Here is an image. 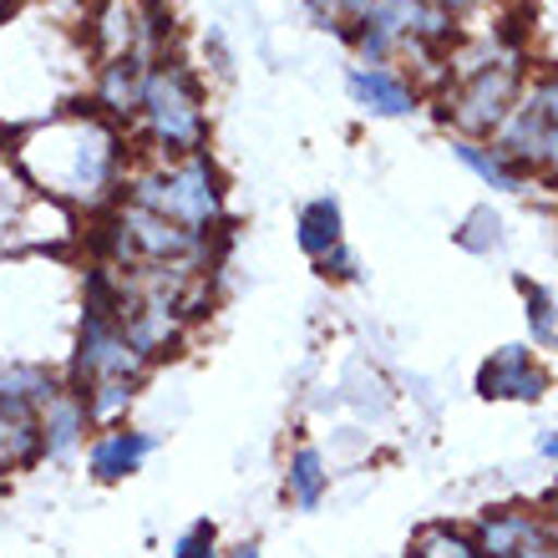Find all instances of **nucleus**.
Segmentation results:
<instances>
[{
    "instance_id": "4468645a",
    "label": "nucleus",
    "mask_w": 558,
    "mask_h": 558,
    "mask_svg": "<svg viewBox=\"0 0 558 558\" xmlns=\"http://www.w3.org/2000/svg\"><path fill=\"white\" fill-rule=\"evenodd\" d=\"M325 487H330V472H325V457L315 447H294L290 468H284V493H290L294 508L315 513L325 502Z\"/></svg>"
},
{
    "instance_id": "6e6552de",
    "label": "nucleus",
    "mask_w": 558,
    "mask_h": 558,
    "mask_svg": "<svg viewBox=\"0 0 558 558\" xmlns=\"http://www.w3.org/2000/svg\"><path fill=\"white\" fill-rule=\"evenodd\" d=\"M147 452H153V437H147V432H137V426H107L102 437L92 441L87 468L97 483H122V477H133V472L143 468Z\"/></svg>"
},
{
    "instance_id": "0eeeda50",
    "label": "nucleus",
    "mask_w": 558,
    "mask_h": 558,
    "mask_svg": "<svg viewBox=\"0 0 558 558\" xmlns=\"http://www.w3.org/2000/svg\"><path fill=\"white\" fill-rule=\"evenodd\" d=\"M544 529V513H533V508H487L472 529V544L483 558H518Z\"/></svg>"
},
{
    "instance_id": "9d476101",
    "label": "nucleus",
    "mask_w": 558,
    "mask_h": 558,
    "mask_svg": "<svg viewBox=\"0 0 558 558\" xmlns=\"http://www.w3.org/2000/svg\"><path fill=\"white\" fill-rule=\"evenodd\" d=\"M345 92L355 97V107H366L376 118H407V112H416V87L401 82L397 72H386V66H355L345 76Z\"/></svg>"
},
{
    "instance_id": "f8f14e48",
    "label": "nucleus",
    "mask_w": 558,
    "mask_h": 558,
    "mask_svg": "<svg viewBox=\"0 0 558 558\" xmlns=\"http://www.w3.org/2000/svg\"><path fill=\"white\" fill-rule=\"evenodd\" d=\"M294 244H300L310 259H325L330 250L345 244V234H340V204L330 193H325V198H310V204L300 208V219H294Z\"/></svg>"
},
{
    "instance_id": "5701e85b",
    "label": "nucleus",
    "mask_w": 558,
    "mask_h": 558,
    "mask_svg": "<svg viewBox=\"0 0 558 558\" xmlns=\"http://www.w3.org/2000/svg\"><path fill=\"white\" fill-rule=\"evenodd\" d=\"M437 11H447V15H457V11H468V5H477V0H432Z\"/></svg>"
},
{
    "instance_id": "6ab92c4d",
    "label": "nucleus",
    "mask_w": 558,
    "mask_h": 558,
    "mask_svg": "<svg viewBox=\"0 0 558 558\" xmlns=\"http://www.w3.org/2000/svg\"><path fill=\"white\" fill-rule=\"evenodd\" d=\"M173 558H223V554H219V533H214V523H193V529L173 544Z\"/></svg>"
},
{
    "instance_id": "2eb2a0df",
    "label": "nucleus",
    "mask_w": 558,
    "mask_h": 558,
    "mask_svg": "<svg viewBox=\"0 0 558 558\" xmlns=\"http://www.w3.org/2000/svg\"><path fill=\"white\" fill-rule=\"evenodd\" d=\"M452 153H457V162H468L472 173L483 178V183H493V189H508V193L523 189V173L502 158L498 147H483V143H472V137H457Z\"/></svg>"
},
{
    "instance_id": "aec40b11",
    "label": "nucleus",
    "mask_w": 558,
    "mask_h": 558,
    "mask_svg": "<svg viewBox=\"0 0 558 558\" xmlns=\"http://www.w3.org/2000/svg\"><path fill=\"white\" fill-rule=\"evenodd\" d=\"M320 265H325V275H336V279H355V254L345 250V244H340V250H330V254H325Z\"/></svg>"
},
{
    "instance_id": "7ed1b4c3",
    "label": "nucleus",
    "mask_w": 558,
    "mask_h": 558,
    "mask_svg": "<svg viewBox=\"0 0 558 558\" xmlns=\"http://www.w3.org/2000/svg\"><path fill=\"white\" fill-rule=\"evenodd\" d=\"M523 92V66L513 51H498L487 41L483 57L457 61V92H452V122L477 143L483 133H498L502 118L513 112Z\"/></svg>"
},
{
    "instance_id": "412c9836",
    "label": "nucleus",
    "mask_w": 558,
    "mask_h": 558,
    "mask_svg": "<svg viewBox=\"0 0 558 558\" xmlns=\"http://www.w3.org/2000/svg\"><path fill=\"white\" fill-rule=\"evenodd\" d=\"M518 558H558V538L544 529V533H538V538H533V544L523 548V554H518Z\"/></svg>"
},
{
    "instance_id": "f03ea898",
    "label": "nucleus",
    "mask_w": 558,
    "mask_h": 558,
    "mask_svg": "<svg viewBox=\"0 0 558 558\" xmlns=\"http://www.w3.org/2000/svg\"><path fill=\"white\" fill-rule=\"evenodd\" d=\"M137 122H143V133L153 137V147H158L162 158L204 153V137H208L204 92H198V82H193V72L183 61H162V66L147 72Z\"/></svg>"
},
{
    "instance_id": "b1692460",
    "label": "nucleus",
    "mask_w": 558,
    "mask_h": 558,
    "mask_svg": "<svg viewBox=\"0 0 558 558\" xmlns=\"http://www.w3.org/2000/svg\"><path fill=\"white\" fill-rule=\"evenodd\" d=\"M538 452H544V457H548V462H558V432H548V437H544V441H538Z\"/></svg>"
},
{
    "instance_id": "1a4fd4ad",
    "label": "nucleus",
    "mask_w": 558,
    "mask_h": 558,
    "mask_svg": "<svg viewBox=\"0 0 558 558\" xmlns=\"http://www.w3.org/2000/svg\"><path fill=\"white\" fill-rule=\"evenodd\" d=\"M147 51H122V57H107L102 76H97V102L112 112V118H137L147 92Z\"/></svg>"
},
{
    "instance_id": "423d86ee",
    "label": "nucleus",
    "mask_w": 558,
    "mask_h": 558,
    "mask_svg": "<svg viewBox=\"0 0 558 558\" xmlns=\"http://www.w3.org/2000/svg\"><path fill=\"white\" fill-rule=\"evenodd\" d=\"M544 391H548V376L533 361L529 345H502L477 371V397L483 401H538Z\"/></svg>"
},
{
    "instance_id": "9b49d317",
    "label": "nucleus",
    "mask_w": 558,
    "mask_h": 558,
    "mask_svg": "<svg viewBox=\"0 0 558 558\" xmlns=\"http://www.w3.org/2000/svg\"><path fill=\"white\" fill-rule=\"evenodd\" d=\"M36 422H41V457H66L82 447L92 416H87V401L76 397L72 386H61L57 397L36 412Z\"/></svg>"
},
{
    "instance_id": "393cba45",
    "label": "nucleus",
    "mask_w": 558,
    "mask_h": 558,
    "mask_svg": "<svg viewBox=\"0 0 558 558\" xmlns=\"http://www.w3.org/2000/svg\"><path fill=\"white\" fill-rule=\"evenodd\" d=\"M223 558H259V544H234Z\"/></svg>"
},
{
    "instance_id": "f257e3e1",
    "label": "nucleus",
    "mask_w": 558,
    "mask_h": 558,
    "mask_svg": "<svg viewBox=\"0 0 558 558\" xmlns=\"http://www.w3.org/2000/svg\"><path fill=\"white\" fill-rule=\"evenodd\" d=\"M128 204L178 223V229L193 239H208L223 223V189H219L214 162H208L204 153L162 158L158 168H143V173L128 183Z\"/></svg>"
},
{
    "instance_id": "39448f33",
    "label": "nucleus",
    "mask_w": 558,
    "mask_h": 558,
    "mask_svg": "<svg viewBox=\"0 0 558 558\" xmlns=\"http://www.w3.org/2000/svg\"><path fill=\"white\" fill-rule=\"evenodd\" d=\"M147 361L137 345L122 336V325L112 315H82V336L72 351V391L87 397L97 386H143Z\"/></svg>"
},
{
    "instance_id": "dca6fc26",
    "label": "nucleus",
    "mask_w": 558,
    "mask_h": 558,
    "mask_svg": "<svg viewBox=\"0 0 558 558\" xmlns=\"http://www.w3.org/2000/svg\"><path fill=\"white\" fill-rule=\"evenodd\" d=\"M407 558H483L477 544H472V533L462 529H447V523H432L412 538V554Z\"/></svg>"
},
{
    "instance_id": "f3484780",
    "label": "nucleus",
    "mask_w": 558,
    "mask_h": 558,
    "mask_svg": "<svg viewBox=\"0 0 558 558\" xmlns=\"http://www.w3.org/2000/svg\"><path fill=\"white\" fill-rule=\"evenodd\" d=\"M518 290L529 294V330H533V345H558V300L544 290V284H529V279H518Z\"/></svg>"
},
{
    "instance_id": "ddd939ff",
    "label": "nucleus",
    "mask_w": 558,
    "mask_h": 558,
    "mask_svg": "<svg viewBox=\"0 0 558 558\" xmlns=\"http://www.w3.org/2000/svg\"><path fill=\"white\" fill-rule=\"evenodd\" d=\"M57 391H61V381L46 366H36V361H5L0 366V401H11V407L41 412Z\"/></svg>"
},
{
    "instance_id": "a211bd4d",
    "label": "nucleus",
    "mask_w": 558,
    "mask_h": 558,
    "mask_svg": "<svg viewBox=\"0 0 558 558\" xmlns=\"http://www.w3.org/2000/svg\"><path fill=\"white\" fill-rule=\"evenodd\" d=\"M371 5H376V0H310V15H315L320 26H330L336 36H345V41H351V31L366 21Z\"/></svg>"
},
{
    "instance_id": "4be33fe9",
    "label": "nucleus",
    "mask_w": 558,
    "mask_h": 558,
    "mask_svg": "<svg viewBox=\"0 0 558 558\" xmlns=\"http://www.w3.org/2000/svg\"><path fill=\"white\" fill-rule=\"evenodd\" d=\"M544 523H548V533L558 538V487L548 493V502H544Z\"/></svg>"
},
{
    "instance_id": "20e7f679",
    "label": "nucleus",
    "mask_w": 558,
    "mask_h": 558,
    "mask_svg": "<svg viewBox=\"0 0 558 558\" xmlns=\"http://www.w3.org/2000/svg\"><path fill=\"white\" fill-rule=\"evenodd\" d=\"M493 147L513 162L518 173L523 168L558 173V76H538L533 87L518 92L513 112L502 118Z\"/></svg>"
}]
</instances>
